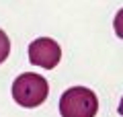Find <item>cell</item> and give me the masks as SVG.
Returning a JSON list of instances; mask_svg holds the SVG:
<instances>
[{"label":"cell","instance_id":"1","mask_svg":"<svg viewBox=\"0 0 123 117\" xmlns=\"http://www.w3.org/2000/svg\"><path fill=\"white\" fill-rule=\"evenodd\" d=\"M49 95V84L41 74L27 72L12 82V99L21 107H39Z\"/></svg>","mask_w":123,"mask_h":117},{"label":"cell","instance_id":"2","mask_svg":"<svg viewBox=\"0 0 123 117\" xmlns=\"http://www.w3.org/2000/svg\"><path fill=\"white\" fill-rule=\"evenodd\" d=\"M97 111H98V99L86 86H72L60 99L62 117H94Z\"/></svg>","mask_w":123,"mask_h":117},{"label":"cell","instance_id":"3","mask_svg":"<svg viewBox=\"0 0 123 117\" xmlns=\"http://www.w3.org/2000/svg\"><path fill=\"white\" fill-rule=\"evenodd\" d=\"M62 60V49L51 37H39L29 45V62L45 70H53Z\"/></svg>","mask_w":123,"mask_h":117},{"label":"cell","instance_id":"4","mask_svg":"<svg viewBox=\"0 0 123 117\" xmlns=\"http://www.w3.org/2000/svg\"><path fill=\"white\" fill-rule=\"evenodd\" d=\"M8 53H10V39L4 31L0 29V64L8 58Z\"/></svg>","mask_w":123,"mask_h":117},{"label":"cell","instance_id":"5","mask_svg":"<svg viewBox=\"0 0 123 117\" xmlns=\"http://www.w3.org/2000/svg\"><path fill=\"white\" fill-rule=\"evenodd\" d=\"M113 27H115V33L123 39V8L115 14V21H113Z\"/></svg>","mask_w":123,"mask_h":117},{"label":"cell","instance_id":"6","mask_svg":"<svg viewBox=\"0 0 123 117\" xmlns=\"http://www.w3.org/2000/svg\"><path fill=\"white\" fill-rule=\"evenodd\" d=\"M119 115L123 117V99H121V103H119Z\"/></svg>","mask_w":123,"mask_h":117}]
</instances>
